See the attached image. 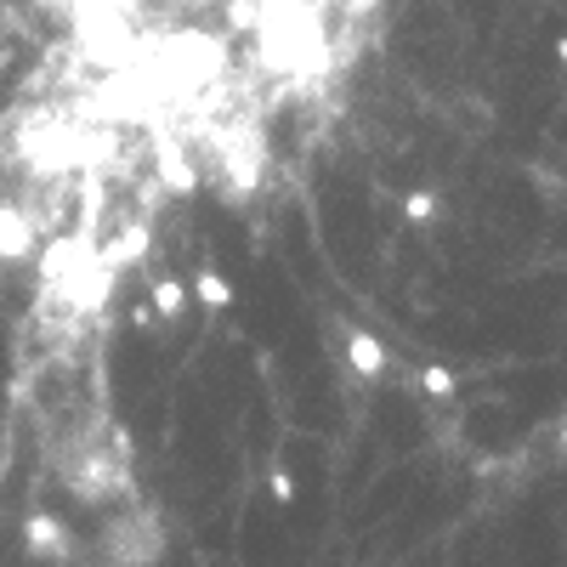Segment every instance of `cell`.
<instances>
[{
    "mask_svg": "<svg viewBox=\"0 0 567 567\" xmlns=\"http://www.w3.org/2000/svg\"><path fill=\"white\" fill-rule=\"evenodd\" d=\"M449 120H454V125H465V136H488V131H494V120H499V109L483 97V91H460L454 109H449Z\"/></svg>",
    "mask_w": 567,
    "mask_h": 567,
    "instance_id": "5",
    "label": "cell"
},
{
    "mask_svg": "<svg viewBox=\"0 0 567 567\" xmlns=\"http://www.w3.org/2000/svg\"><path fill=\"white\" fill-rule=\"evenodd\" d=\"M182 312H187L182 278H154V318H182Z\"/></svg>",
    "mask_w": 567,
    "mask_h": 567,
    "instance_id": "8",
    "label": "cell"
},
{
    "mask_svg": "<svg viewBox=\"0 0 567 567\" xmlns=\"http://www.w3.org/2000/svg\"><path fill=\"white\" fill-rule=\"evenodd\" d=\"M420 392H425V398H454V392H460V374H454L449 363H425V369H420Z\"/></svg>",
    "mask_w": 567,
    "mask_h": 567,
    "instance_id": "10",
    "label": "cell"
},
{
    "mask_svg": "<svg viewBox=\"0 0 567 567\" xmlns=\"http://www.w3.org/2000/svg\"><path fill=\"white\" fill-rule=\"evenodd\" d=\"M352 7H358V12H369V7H374V0H352Z\"/></svg>",
    "mask_w": 567,
    "mask_h": 567,
    "instance_id": "14",
    "label": "cell"
},
{
    "mask_svg": "<svg viewBox=\"0 0 567 567\" xmlns=\"http://www.w3.org/2000/svg\"><path fill=\"white\" fill-rule=\"evenodd\" d=\"M194 296H199L210 312H221V307H233V284H227L221 272H210V267H205V272L194 278Z\"/></svg>",
    "mask_w": 567,
    "mask_h": 567,
    "instance_id": "9",
    "label": "cell"
},
{
    "mask_svg": "<svg viewBox=\"0 0 567 567\" xmlns=\"http://www.w3.org/2000/svg\"><path fill=\"white\" fill-rule=\"evenodd\" d=\"M534 187H539V199L561 205V171H545V165H534Z\"/></svg>",
    "mask_w": 567,
    "mask_h": 567,
    "instance_id": "12",
    "label": "cell"
},
{
    "mask_svg": "<svg viewBox=\"0 0 567 567\" xmlns=\"http://www.w3.org/2000/svg\"><path fill=\"white\" fill-rule=\"evenodd\" d=\"M148 239H154L148 221H131V227L120 233V245H109V250H97V256H103V261H114V267H131V261L148 256Z\"/></svg>",
    "mask_w": 567,
    "mask_h": 567,
    "instance_id": "7",
    "label": "cell"
},
{
    "mask_svg": "<svg viewBox=\"0 0 567 567\" xmlns=\"http://www.w3.org/2000/svg\"><path fill=\"white\" fill-rule=\"evenodd\" d=\"M187 7H210V0H187Z\"/></svg>",
    "mask_w": 567,
    "mask_h": 567,
    "instance_id": "15",
    "label": "cell"
},
{
    "mask_svg": "<svg viewBox=\"0 0 567 567\" xmlns=\"http://www.w3.org/2000/svg\"><path fill=\"white\" fill-rule=\"evenodd\" d=\"M34 256V216L18 205H0V261H29Z\"/></svg>",
    "mask_w": 567,
    "mask_h": 567,
    "instance_id": "3",
    "label": "cell"
},
{
    "mask_svg": "<svg viewBox=\"0 0 567 567\" xmlns=\"http://www.w3.org/2000/svg\"><path fill=\"white\" fill-rule=\"evenodd\" d=\"M159 182L171 187V194H194L199 187V171H194V159H187L171 136H159Z\"/></svg>",
    "mask_w": 567,
    "mask_h": 567,
    "instance_id": "6",
    "label": "cell"
},
{
    "mask_svg": "<svg viewBox=\"0 0 567 567\" xmlns=\"http://www.w3.org/2000/svg\"><path fill=\"white\" fill-rule=\"evenodd\" d=\"M114 278H120V267H114V261H103L97 250L85 245V250L74 256V267L58 278V290H63L69 312H80V318H85V312H103V307H109Z\"/></svg>",
    "mask_w": 567,
    "mask_h": 567,
    "instance_id": "1",
    "label": "cell"
},
{
    "mask_svg": "<svg viewBox=\"0 0 567 567\" xmlns=\"http://www.w3.org/2000/svg\"><path fill=\"white\" fill-rule=\"evenodd\" d=\"M267 494H272V505H290L296 499V483L284 477V471H267Z\"/></svg>",
    "mask_w": 567,
    "mask_h": 567,
    "instance_id": "13",
    "label": "cell"
},
{
    "mask_svg": "<svg viewBox=\"0 0 567 567\" xmlns=\"http://www.w3.org/2000/svg\"><path fill=\"white\" fill-rule=\"evenodd\" d=\"M347 369L358 374V381H381V374H386L381 336H369V329H347Z\"/></svg>",
    "mask_w": 567,
    "mask_h": 567,
    "instance_id": "4",
    "label": "cell"
},
{
    "mask_svg": "<svg viewBox=\"0 0 567 567\" xmlns=\"http://www.w3.org/2000/svg\"><path fill=\"white\" fill-rule=\"evenodd\" d=\"M23 550L34 561H69V528L58 523L52 511H29V523H23Z\"/></svg>",
    "mask_w": 567,
    "mask_h": 567,
    "instance_id": "2",
    "label": "cell"
},
{
    "mask_svg": "<svg viewBox=\"0 0 567 567\" xmlns=\"http://www.w3.org/2000/svg\"><path fill=\"white\" fill-rule=\"evenodd\" d=\"M432 216H437V194H432V187L403 194V221H432Z\"/></svg>",
    "mask_w": 567,
    "mask_h": 567,
    "instance_id": "11",
    "label": "cell"
}]
</instances>
